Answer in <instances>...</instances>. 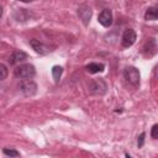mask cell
I'll return each mask as SVG.
<instances>
[{"label":"cell","mask_w":158,"mask_h":158,"mask_svg":"<svg viewBox=\"0 0 158 158\" xmlns=\"http://www.w3.org/2000/svg\"><path fill=\"white\" fill-rule=\"evenodd\" d=\"M91 9L88 6V5H81L78 7V16L79 19L81 20V22L86 26L89 22H90V19H91Z\"/></svg>","instance_id":"9"},{"label":"cell","mask_w":158,"mask_h":158,"mask_svg":"<svg viewBox=\"0 0 158 158\" xmlns=\"http://www.w3.org/2000/svg\"><path fill=\"white\" fill-rule=\"evenodd\" d=\"M98 21L100 25H102L104 27H110L112 25L114 17H112V11L110 9H104L99 16H98Z\"/></svg>","instance_id":"7"},{"label":"cell","mask_w":158,"mask_h":158,"mask_svg":"<svg viewBox=\"0 0 158 158\" xmlns=\"http://www.w3.org/2000/svg\"><path fill=\"white\" fill-rule=\"evenodd\" d=\"M2 153L7 157H20V152H17L16 149H9V148H4Z\"/></svg>","instance_id":"14"},{"label":"cell","mask_w":158,"mask_h":158,"mask_svg":"<svg viewBox=\"0 0 158 158\" xmlns=\"http://www.w3.org/2000/svg\"><path fill=\"white\" fill-rule=\"evenodd\" d=\"M27 58H28V54H27L26 52H23V51H20V49H19V51L12 52V54L10 56L9 62H10V64H19V63L25 62Z\"/></svg>","instance_id":"10"},{"label":"cell","mask_w":158,"mask_h":158,"mask_svg":"<svg viewBox=\"0 0 158 158\" xmlns=\"http://www.w3.org/2000/svg\"><path fill=\"white\" fill-rule=\"evenodd\" d=\"M123 78L126 79L127 83H130L133 86H138L139 85L141 74H139V70L136 67H126L123 69Z\"/></svg>","instance_id":"3"},{"label":"cell","mask_w":158,"mask_h":158,"mask_svg":"<svg viewBox=\"0 0 158 158\" xmlns=\"http://www.w3.org/2000/svg\"><path fill=\"white\" fill-rule=\"evenodd\" d=\"M136 40H137V35H136L135 30H132V28H127V30H125V32L122 33V37H121V44H122V47L128 48V47H131V46L136 42Z\"/></svg>","instance_id":"6"},{"label":"cell","mask_w":158,"mask_h":158,"mask_svg":"<svg viewBox=\"0 0 158 158\" xmlns=\"http://www.w3.org/2000/svg\"><path fill=\"white\" fill-rule=\"evenodd\" d=\"M62 73H63V68L60 65H54L52 68V77L54 79V83H59L60 77H62Z\"/></svg>","instance_id":"13"},{"label":"cell","mask_w":158,"mask_h":158,"mask_svg":"<svg viewBox=\"0 0 158 158\" xmlns=\"http://www.w3.org/2000/svg\"><path fill=\"white\" fill-rule=\"evenodd\" d=\"M19 89L25 96H32V95H35L37 93V84L33 80L23 79L22 81H20Z\"/></svg>","instance_id":"5"},{"label":"cell","mask_w":158,"mask_h":158,"mask_svg":"<svg viewBox=\"0 0 158 158\" xmlns=\"http://www.w3.org/2000/svg\"><path fill=\"white\" fill-rule=\"evenodd\" d=\"M144 137H146V133H144V132H142V133L138 136V139H137V147H138V148H142V147H143Z\"/></svg>","instance_id":"17"},{"label":"cell","mask_w":158,"mask_h":158,"mask_svg":"<svg viewBox=\"0 0 158 158\" xmlns=\"http://www.w3.org/2000/svg\"><path fill=\"white\" fill-rule=\"evenodd\" d=\"M85 69H86L90 74H96V73L104 72L105 65H104L102 63H89V64L85 67Z\"/></svg>","instance_id":"11"},{"label":"cell","mask_w":158,"mask_h":158,"mask_svg":"<svg viewBox=\"0 0 158 158\" xmlns=\"http://www.w3.org/2000/svg\"><path fill=\"white\" fill-rule=\"evenodd\" d=\"M30 46L32 47V49L36 52V53H38V54H47V53H49L52 49H51V47H48L47 44H44L43 42H41L40 40H36V38H32V40H30Z\"/></svg>","instance_id":"8"},{"label":"cell","mask_w":158,"mask_h":158,"mask_svg":"<svg viewBox=\"0 0 158 158\" xmlns=\"http://www.w3.org/2000/svg\"><path fill=\"white\" fill-rule=\"evenodd\" d=\"M151 137L154 139H158V125H153L151 128Z\"/></svg>","instance_id":"16"},{"label":"cell","mask_w":158,"mask_h":158,"mask_svg":"<svg viewBox=\"0 0 158 158\" xmlns=\"http://www.w3.org/2000/svg\"><path fill=\"white\" fill-rule=\"evenodd\" d=\"M0 72H1V75H0V79L1 80H5L6 79V75H7V68L5 64H0Z\"/></svg>","instance_id":"15"},{"label":"cell","mask_w":158,"mask_h":158,"mask_svg":"<svg viewBox=\"0 0 158 158\" xmlns=\"http://www.w3.org/2000/svg\"><path fill=\"white\" fill-rule=\"evenodd\" d=\"M158 52V44H157V41L151 37V38H147L143 47H142V54L146 57V58H152L153 56H156V53Z\"/></svg>","instance_id":"4"},{"label":"cell","mask_w":158,"mask_h":158,"mask_svg":"<svg viewBox=\"0 0 158 158\" xmlns=\"http://www.w3.org/2000/svg\"><path fill=\"white\" fill-rule=\"evenodd\" d=\"M88 90L93 95H104L107 91V84L104 79H94L88 84Z\"/></svg>","instance_id":"2"},{"label":"cell","mask_w":158,"mask_h":158,"mask_svg":"<svg viewBox=\"0 0 158 158\" xmlns=\"http://www.w3.org/2000/svg\"><path fill=\"white\" fill-rule=\"evenodd\" d=\"M17 1H22V2H30V1H32V0H17Z\"/></svg>","instance_id":"18"},{"label":"cell","mask_w":158,"mask_h":158,"mask_svg":"<svg viewBox=\"0 0 158 158\" xmlns=\"http://www.w3.org/2000/svg\"><path fill=\"white\" fill-rule=\"evenodd\" d=\"M14 74L16 78L19 79H32L36 75V68L33 64L30 63H25V64H20L15 68Z\"/></svg>","instance_id":"1"},{"label":"cell","mask_w":158,"mask_h":158,"mask_svg":"<svg viewBox=\"0 0 158 158\" xmlns=\"http://www.w3.org/2000/svg\"><path fill=\"white\" fill-rule=\"evenodd\" d=\"M144 19L147 21H156L158 20V7L157 6H151L146 10Z\"/></svg>","instance_id":"12"}]
</instances>
